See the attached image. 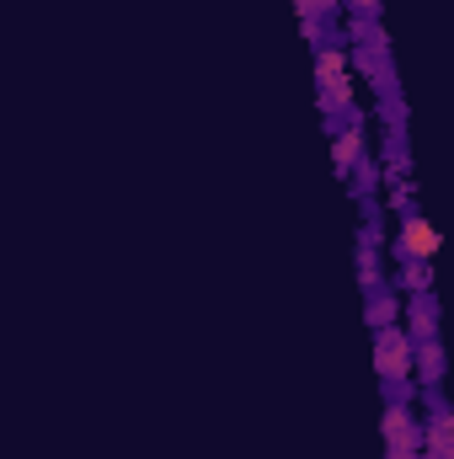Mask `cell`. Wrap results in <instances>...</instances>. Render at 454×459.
<instances>
[{
  "instance_id": "1",
  "label": "cell",
  "mask_w": 454,
  "mask_h": 459,
  "mask_svg": "<svg viewBox=\"0 0 454 459\" xmlns=\"http://www.w3.org/2000/svg\"><path fill=\"white\" fill-rule=\"evenodd\" d=\"M380 433H385V449H428V433H423L412 401H385Z\"/></svg>"
},
{
  "instance_id": "2",
  "label": "cell",
  "mask_w": 454,
  "mask_h": 459,
  "mask_svg": "<svg viewBox=\"0 0 454 459\" xmlns=\"http://www.w3.org/2000/svg\"><path fill=\"white\" fill-rule=\"evenodd\" d=\"M406 332H412V342L439 337V299H433V289L406 294Z\"/></svg>"
},
{
  "instance_id": "3",
  "label": "cell",
  "mask_w": 454,
  "mask_h": 459,
  "mask_svg": "<svg viewBox=\"0 0 454 459\" xmlns=\"http://www.w3.org/2000/svg\"><path fill=\"white\" fill-rule=\"evenodd\" d=\"M369 144H363V123H347L337 139H332V160H337V177L342 187H353V171H358V155H363Z\"/></svg>"
},
{
  "instance_id": "4",
  "label": "cell",
  "mask_w": 454,
  "mask_h": 459,
  "mask_svg": "<svg viewBox=\"0 0 454 459\" xmlns=\"http://www.w3.org/2000/svg\"><path fill=\"white\" fill-rule=\"evenodd\" d=\"M363 310H369V326H390V321H401V316H406V305L396 299V289H390V283L363 289Z\"/></svg>"
},
{
  "instance_id": "5",
  "label": "cell",
  "mask_w": 454,
  "mask_h": 459,
  "mask_svg": "<svg viewBox=\"0 0 454 459\" xmlns=\"http://www.w3.org/2000/svg\"><path fill=\"white\" fill-rule=\"evenodd\" d=\"M401 235H406V246H412V256H417V262H433V251H439V230L428 225L417 209H412V214H401Z\"/></svg>"
},
{
  "instance_id": "6",
  "label": "cell",
  "mask_w": 454,
  "mask_h": 459,
  "mask_svg": "<svg viewBox=\"0 0 454 459\" xmlns=\"http://www.w3.org/2000/svg\"><path fill=\"white\" fill-rule=\"evenodd\" d=\"M417 385H423V390L444 385V342H439V337H423V342H417Z\"/></svg>"
},
{
  "instance_id": "7",
  "label": "cell",
  "mask_w": 454,
  "mask_h": 459,
  "mask_svg": "<svg viewBox=\"0 0 454 459\" xmlns=\"http://www.w3.org/2000/svg\"><path fill=\"white\" fill-rule=\"evenodd\" d=\"M353 198L363 204V198H380V160H374V150H363L358 155V171H353Z\"/></svg>"
},
{
  "instance_id": "8",
  "label": "cell",
  "mask_w": 454,
  "mask_h": 459,
  "mask_svg": "<svg viewBox=\"0 0 454 459\" xmlns=\"http://www.w3.org/2000/svg\"><path fill=\"white\" fill-rule=\"evenodd\" d=\"M358 283L363 289H374V283H385V273H380V240H369V235H358Z\"/></svg>"
},
{
  "instance_id": "9",
  "label": "cell",
  "mask_w": 454,
  "mask_h": 459,
  "mask_svg": "<svg viewBox=\"0 0 454 459\" xmlns=\"http://www.w3.org/2000/svg\"><path fill=\"white\" fill-rule=\"evenodd\" d=\"M401 289H406V294L433 289V262H401Z\"/></svg>"
}]
</instances>
